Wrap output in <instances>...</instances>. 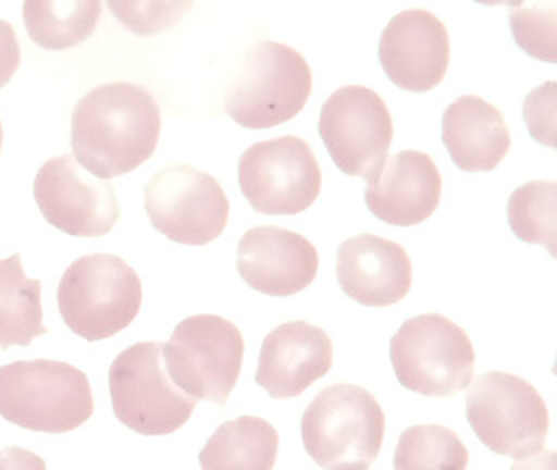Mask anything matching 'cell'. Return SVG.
<instances>
[{
  "label": "cell",
  "mask_w": 557,
  "mask_h": 470,
  "mask_svg": "<svg viewBox=\"0 0 557 470\" xmlns=\"http://www.w3.org/2000/svg\"><path fill=\"white\" fill-rule=\"evenodd\" d=\"M161 127V107L151 91L132 82H110L77 101L71 147L90 175L110 180L151 159Z\"/></svg>",
  "instance_id": "obj_1"
},
{
  "label": "cell",
  "mask_w": 557,
  "mask_h": 470,
  "mask_svg": "<svg viewBox=\"0 0 557 470\" xmlns=\"http://www.w3.org/2000/svg\"><path fill=\"white\" fill-rule=\"evenodd\" d=\"M34 196L44 218L71 237H103L120 219L112 183L81 169L71 153L38 170Z\"/></svg>",
  "instance_id": "obj_13"
},
{
  "label": "cell",
  "mask_w": 557,
  "mask_h": 470,
  "mask_svg": "<svg viewBox=\"0 0 557 470\" xmlns=\"http://www.w3.org/2000/svg\"><path fill=\"white\" fill-rule=\"evenodd\" d=\"M102 9V2H25L24 22L35 45L63 51L96 32Z\"/></svg>",
  "instance_id": "obj_22"
},
{
  "label": "cell",
  "mask_w": 557,
  "mask_h": 470,
  "mask_svg": "<svg viewBox=\"0 0 557 470\" xmlns=\"http://www.w3.org/2000/svg\"><path fill=\"white\" fill-rule=\"evenodd\" d=\"M141 304V277L112 253L79 258L64 271L58 286L64 323L87 342L112 338L128 329Z\"/></svg>",
  "instance_id": "obj_5"
},
{
  "label": "cell",
  "mask_w": 557,
  "mask_h": 470,
  "mask_svg": "<svg viewBox=\"0 0 557 470\" xmlns=\"http://www.w3.org/2000/svg\"><path fill=\"white\" fill-rule=\"evenodd\" d=\"M468 447L442 424H416L400 434L394 450L396 470H466Z\"/></svg>",
  "instance_id": "obj_23"
},
{
  "label": "cell",
  "mask_w": 557,
  "mask_h": 470,
  "mask_svg": "<svg viewBox=\"0 0 557 470\" xmlns=\"http://www.w3.org/2000/svg\"><path fill=\"white\" fill-rule=\"evenodd\" d=\"M442 188V175L429 153L400 150L367 180L364 201L380 221L410 227L436 211Z\"/></svg>",
  "instance_id": "obj_17"
},
{
  "label": "cell",
  "mask_w": 557,
  "mask_h": 470,
  "mask_svg": "<svg viewBox=\"0 0 557 470\" xmlns=\"http://www.w3.org/2000/svg\"><path fill=\"white\" fill-rule=\"evenodd\" d=\"M523 118L530 136L544 146L554 147L556 131V82L534 88L523 104Z\"/></svg>",
  "instance_id": "obj_26"
},
{
  "label": "cell",
  "mask_w": 557,
  "mask_h": 470,
  "mask_svg": "<svg viewBox=\"0 0 557 470\" xmlns=\"http://www.w3.org/2000/svg\"><path fill=\"white\" fill-rule=\"evenodd\" d=\"M449 52L448 28L423 9L394 15L377 48L384 74L396 87L413 94H426L445 78Z\"/></svg>",
  "instance_id": "obj_14"
},
{
  "label": "cell",
  "mask_w": 557,
  "mask_h": 470,
  "mask_svg": "<svg viewBox=\"0 0 557 470\" xmlns=\"http://www.w3.org/2000/svg\"><path fill=\"white\" fill-rule=\"evenodd\" d=\"M442 140L455 165L469 173L497 169L511 146L504 114L478 95H462L448 104Z\"/></svg>",
  "instance_id": "obj_19"
},
{
  "label": "cell",
  "mask_w": 557,
  "mask_h": 470,
  "mask_svg": "<svg viewBox=\"0 0 557 470\" xmlns=\"http://www.w3.org/2000/svg\"><path fill=\"white\" fill-rule=\"evenodd\" d=\"M22 49L14 26L0 18V88L5 87L21 67Z\"/></svg>",
  "instance_id": "obj_28"
},
{
  "label": "cell",
  "mask_w": 557,
  "mask_h": 470,
  "mask_svg": "<svg viewBox=\"0 0 557 470\" xmlns=\"http://www.w3.org/2000/svg\"><path fill=\"white\" fill-rule=\"evenodd\" d=\"M319 134L345 175L370 180L386 162L393 144V116L376 91L345 85L322 104Z\"/></svg>",
  "instance_id": "obj_12"
},
{
  "label": "cell",
  "mask_w": 557,
  "mask_h": 470,
  "mask_svg": "<svg viewBox=\"0 0 557 470\" xmlns=\"http://www.w3.org/2000/svg\"><path fill=\"white\" fill-rule=\"evenodd\" d=\"M319 253L298 232L259 225L240 237L237 271L252 289L288 297L311 286L318 276Z\"/></svg>",
  "instance_id": "obj_15"
},
{
  "label": "cell",
  "mask_w": 557,
  "mask_h": 470,
  "mask_svg": "<svg viewBox=\"0 0 557 470\" xmlns=\"http://www.w3.org/2000/svg\"><path fill=\"white\" fill-rule=\"evenodd\" d=\"M162 349L161 342L136 343L110 366L113 413L120 423L143 436L175 433L197 407V400L175 387L169 378Z\"/></svg>",
  "instance_id": "obj_7"
},
{
  "label": "cell",
  "mask_w": 557,
  "mask_h": 470,
  "mask_svg": "<svg viewBox=\"0 0 557 470\" xmlns=\"http://www.w3.org/2000/svg\"><path fill=\"white\" fill-rule=\"evenodd\" d=\"M389 356L399 384L425 397L459 394L474 375L471 338L440 313L406 320L391 338Z\"/></svg>",
  "instance_id": "obj_6"
},
{
  "label": "cell",
  "mask_w": 557,
  "mask_h": 470,
  "mask_svg": "<svg viewBox=\"0 0 557 470\" xmlns=\"http://www.w3.org/2000/svg\"><path fill=\"white\" fill-rule=\"evenodd\" d=\"M466 417L487 449L517 460L536 456L549 430V413L540 392L520 375L502 371L472 382Z\"/></svg>",
  "instance_id": "obj_9"
},
{
  "label": "cell",
  "mask_w": 557,
  "mask_h": 470,
  "mask_svg": "<svg viewBox=\"0 0 557 470\" xmlns=\"http://www.w3.org/2000/svg\"><path fill=\"white\" fill-rule=\"evenodd\" d=\"M312 91V69L301 52L260 41L244 55L224 98L231 120L247 129H267L301 113Z\"/></svg>",
  "instance_id": "obj_4"
},
{
  "label": "cell",
  "mask_w": 557,
  "mask_h": 470,
  "mask_svg": "<svg viewBox=\"0 0 557 470\" xmlns=\"http://www.w3.org/2000/svg\"><path fill=\"white\" fill-rule=\"evenodd\" d=\"M110 9L115 12L116 18L129 26L132 32L141 35L162 32L165 26L174 23V16L184 5L174 3H109Z\"/></svg>",
  "instance_id": "obj_27"
},
{
  "label": "cell",
  "mask_w": 557,
  "mask_h": 470,
  "mask_svg": "<svg viewBox=\"0 0 557 470\" xmlns=\"http://www.w3.org/2000/svg\"><path fill=\"white\" fill-rule=\"evenodd\" d=\"M48 332L41 281L27 276L21 253L0 260V348L30 346L37 336Z\"/></svg>",
  "instance_id": "obj_21"
},
{
  "label": "cell",
  "mask_w": 557,
  "mask_h": 470,
  "mask_svg": "<svg viewBox=\"0 0 557 470\" xmlns=\"http://www.w3.org/2000/svg\"><path fill=\"white\" fill-rule=\"evenodd\" d=\"M386 417L374 395L355 384L322 388L301 418L311 459L324 470H368L380 456Z\"/></svg>",
  "instance_id": "obj_3"
},
{
  "label": "cell",
  "mask_w": 557,
  "mask_h": 470,
  "mask_svg": "<svg viewBox=\"0 0 557 470\" xmlns=\"http://www.w3.org/2000/svg\"><path fill=\"white\" fill-rule=\"evenodd\" d=\"M280 437L273 424L259 417L236 418L221 424L201 449V470H272Z\"/></svg>",
  "instance_id": "obj_20"
},
{
  "label": "cell",
  "mask_w": 557,
  "mask_h": 470,
  "mask_svg": "<svg viewBox=\"0 0 557 470\" xmlns=\"http://www.w3.org/2000/svg\"><path fill=\"white\" fill-rule=\"evenodd\" d=\"M145 208L169 240L203 247L216 240L230 219V201L213 175L195 166H165L145 186Z\"/></svg>",
  "instance_id": "obj_10"
},
{
  "label": "cell",
  "mask_w": 557,
  "mask_h": 470,
  "mask_svg": "<svg viewBox=\"0 0 557 470\" xmlns=\"http://www.w3.org/2000/svg\"><path fill=\"white\" fill-rule=\"evenodd\" d=\"M2 143H4V129H2V123H0V150H2Z\"/></svg>",
  "instance_id": "obj_31"
},
{
  "label": "cell",
  "mask_w": 557,
  "mask_h": 470,
  "mask_svg": "<svg viewBox=\"0 0 557 470\" xmlns=\"http://www.w3.org/2000/svg\"><path fill=\"white\" fill-rule=\"evenodd\" d=\"M510 26L515 41L531 58L556 61V5H510Z\"/></svg>",
  "instance_id": "obj_25"
},
{
  "label": "cell",
  "mask_w": 557,
  "mask_h": 470,
  "mask_svg": "<svg viewBox=\"0 0 557 470\" xmlns=\"http://www.w3.org/2000/svg\"><path fill=\"white\" fill-rule=\"evenodd\" d=\"M556 459L554 450H543L537 456L517 460L510 470H556Z\"/></svg>",
  "instance_id": "obj_30"
},
{
  "label": "cell",
  "mask_w": 557,
  "mask_h": 470,
  "mask_svg": "<svg viewBox=\"0 0 557 470\" xmlns=\"http://www.w3.org/2000/svg\"><path fill=\"white\" fill-rule=\"evenodd\" d=\"M244 351L243 333L233 322L201 313L175 326L162 358L175 387L195 400L223 407L239 379Z\"/></svg>",
  "instance_id": "obj_8"
},
{
  "label": "cell",
  "mask_w": 557,
  "mask_h": 470,
  "mask_svg": "<svg viewBox=\"0 0 557 470\" xmlns=\"http://www.w3.org/2000/svg\"><path fill=\"white\" fill-rule=\"evenodd\" d=\"M557 183L534 180L518 186L507 205L508 224L520 240L556 255Z\"/></svg>",
  "instance_id": "obj_24"
},
{
  "label": "cell",
  "mask_w": 557,
  "mask_h": 470,
  "mask_svg": "<svg viewBox=\"0 0 557 470\" xmlns=\"http://www.w3.org/2000/svg\"><path fill=\"white\" fill-rule=\"evenodd\" d=\"M322 172L314 150L301 137L252 144L239 159L244 198L260 214L295 215L319 198Z\"/></svg>",
  "instance_id": "obj_11"
},
{
  "label": "cell",
  "mask_w": 557,
  "mask_h": 470,
  "mask_svg": "<svg viewBox=\"0 0 557 470\" xmlns=\"http://www.w3.org/2000/svg\"><path fill=\"white\" fill-rule=\"evenodd\" d=\"M337 281L361 306H393L412 287V263L397 242L373 234L355 235L338 247Z\"/></svg>",
  "instance_id": "obj_18"
},
{
  "label": "cell",
  "mask_w": 557,
  "mask_h": 470,
  "mask_svg": "<svg viewBox=\"0 0 557 470\" xmlns=\"http://www.w3.org/2000/svg\"><path fill=\"white\" fill-rule=\"evenodd\" d=\"M334 362L331 336L305 320L286 322L263 338L256 381L272 398L301 395Z\"/></svg>",
  "instance_id": "obj_16"
},
{
  "label": "cell",
  "mask_w": 557,
  "mask_h": 470,
  "mask_svg": "<svg viewBox=\"0 0 557 470\" xmlns=\"http://www.w3.org/2000/svg\"><path fill=\"white\" fill-rule=\"evenodd\" d=\"M96 411L86 372L51 359L0 366V417L37 433L77 430Z\"/></svg>",
  "instance_id": "obj_2"
},
{
  "label": "cell",
  "mask_w": 557,
  "mask_h": 470,
  "mask_svg": "<svg viewBox=\"0 0 557 470\" xmlns=\"http://www.w3.org/2000/svg\"><path fill=\"white\" fill-rule=\"evenodd\" d=\"M0 470H48L47 462L38 454L21 446L0 449Z\"/></svg>",
  "instance_id": "obj_29"
}]
</instances>
